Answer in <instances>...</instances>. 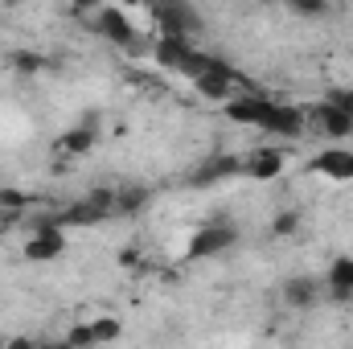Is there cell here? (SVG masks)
<instances>
[{
	"instance_id": "obj_17",
	"label": "cell",
	"mask_w": 353,
	"mask_h": 349,
	"mask_svg": "<svg viewBox=\"0 0 353 349\" xmlns=\"http://www.w3.org/2000/svg\"><path fill=\"white\" fill-rule=\"evenodd\" d=\"M8 66H12L17 74L33 79V74H46V70H50V58L37 54V50H12V54H8Z\"/></svg>"
},
{
	"instance_id": "obj_16",
	"label": "cell",
	"mask_w": 353,
	"mask_h": 349,
	"mask_svg": "<svg viewBox=\"0 0 353 349\" xmlns=\"http://www.w3.org/2000/svg\"><path fill=\"white\" fill-rule=\"evenodd\" d=\"M90 333H94V346H115L123 337V321L115 312H90Z\"/></svg>"
},
{
	"instance_id": "obj_20",
	"label": "cell",
	"mask_w": 353,
	"mask_h": 349,
	"mask_svg": "<svg viewBox=\"0 0 353 349\" xmlns=\"http://www.w3.org/2000/svg\"><path fill=\"white\" fill-rule=\"evenodd\" d=\"M29 206H33V193H25V189H17V185H0V214L25 218Z\"/></svg>"
},
{
	"instance_id": "obj_11",
	"label": "cell",
	"mask_w": 353,
	"mask_h": 349,
	"mask_svg": "<svg viewBox=\"0 0 353 349\" xmlns=\"http://www.w3.org/2000/svg\"><path fill=\"white\" fill-rule=\"evenodd\" d=\"M308 169L316 177H329V181H353V148L333 144V148L316 152V157L308 161Z\"/></svg>"
},
{
	"instance_id": "obj_7",
	"label": "cell",
	"mask_w": 353,
	"mask_h": 349,
	"mask_svg": "<svg viewBox=\"0 0 353 349\" xmlns=\"http://www.w3.org/2000/svg\"><path fill=\"white\" fill-rule=\"evenodd\" d=\"M283 169H288V148H279V144H263L243 157V177H251V181H275V177H283Z\"/></svg>"
},
{
	"instance_id": "obj_15",
	"label": "cell",
	"mask_w": 353,
	"mask_h": 349,
	"mask_svg": "<svg viewBox=\"0 0 353 349\" xmlns=\"http://www.w3.org/2000/svg\"><path fill=\"white\" fill-rule=\"evenodd\" d=\"M54 222H58V230H70V226H99V222H107V218L90 206L87 197H79V201H70L66 210H58Z\"/></svg>"
},
{
	"instance_id": "obj_10",
	"label": "cell",
	"mask_w": 353,
	"mask_h": 349,
	"mask_svg": "<svg viewBox=\"0 0 353 349\" xmlns=\"http://www.w3.org/2000/svg\"><path fill=\"white\" fill-rule=\"evenodd\" d=\"M189 58H193V41L189 37H152V50H148V62L152 66L181 74Z\"/></svg>"
},
{
	"instance_id": "obj_6",
	"label": "cell",
	"mask_w": 353,
	"mask_h": 349,
	"mask_svg": "<svg viewBox=\"0 0 353 349\" xmlns=\"http://www.w3.org/2000/svg\"><path fill=\"white\" fill-rule=\"evenodd\" d=\"M321 296H325V283H321L316 275H288V279L279 283V300H283V308H292V312L316 308Z\"/></svg>"
},
{
	"instance_id": "obj_4",
	"label": "cell",
	"mask_w": 353,
	"mask_h": 349,
	"mask_svg": "<svg viewBox=\"0 0 353 349\" xmlns=\"http://www.w3.org/2000/svg\"><path fill=\"white\" fill-rule=\"evenodd\" d=\"M201 33V12L185 0L173 4H152V37H189Z\"/></svg>"
},
{
	"instance_id": "obj_18",
	"label": "cell",
	"mask_w": 353,
	"mask_h": 349,
	"mask_svg": "<svg viewBox=\"0 0 353 349\" xmlns=\"http://www.w3.org/2000/svg\"><path fill=\"white\" fill-rule=\"evenodd\" d=\"M148 206V185H119L115 189V214H140Z\"/></svg>"
},
{
	"instance_id": "obj_24",
	"label": "cell",
	"mask_w": 353,
	"mask_h": 349,
	"mask_svg": "<svg viewBox=\"0 0 353 349\" xmlns=\"http://www.w3.org/2000/svg\"><path fill=\"white\" fill-rule=\"evenodd\" d=\"M144 263H148V259H144L136 247H123V251H119V267H123V271H140Z\"/></svg>"
},
{
	"instance_id": "obj_19",
	"label": "cell",
	"mask_w": 353,
	"mask_h": 349,
	"mask_svg": "<svg viewBox=\"0 0 353 349\" xmlns=\"http://www.w3.org/2000/svg\"><path fill=\"white\" fill-rule=\"evenodd\" d=\"M300 226H304V214H300V210H275L271 222H267V235H271V239H292Z\"/></svg>"
},
{
	"instance_id": "obj_12",
	"label": "cell",
	"mask_w": 353,
	"mask_h": 349,
	"mask_svg": "<svg viewBox=\"0 0 353 349\" xmlns=\"http://www.w3.org/2000/svg\"><path fill=\"white\" fill-rule=\"evenodd\" d=\"M239 173H243V157H210V161H201L189 173V185L193 189H205V185H218V181L239 177Z\"/></svg>"
},
{
	"instance_id": "obj_22",
	"label": "cell",
	"mask_w": 353,
	"mask_h": 349,
	"mask_svg": "<svg viewBox=\"0 0 353 349\" xmlns=\"http://www.w3.org/2000/svg\"><path fill=\"white\" fill-rule=\"evenodd\" d=\"M288 12H292V17L312 21V17H325V12H329V4H325V0H288Z\"/></svg>"
},
{
	"instance_id": "obj_1",
	"label": "cell",
	"mask_w": 353,
	"mask_h": 349,
	"mask_svg": "<svg viewBox=\"0 0 353 349\" xmlns=\"http://www.w3.org/2000/svg\"><path fill=\"white\" fill-rule=\"evenodd\" d=\"M234 243H239L234 222H230L226 214H218V218H205V222H197V226L189 230V239H185V247H181V259L185 263L218 259V255H226Z\"/></svg>"
},
{
	"instance_id": "obj_9",
	"label": "cell",
	"mask_w": 353,
	"mask_h": 349,
	"mask_svg": "<svg viewBox=\"0 0 353 349\" xmlns=\"http://www.w3.org/2000/svg\"><path fill=\"white\" fill-rule=\"evenodd\" d=\"M94 140H99V132H94V115H90V119L66 128V132L54 140V157H58V161H79V157H87L90 148H94Z\"/></svg>"
},
{
	"instance_id": "obj_26",
	"label": "cell",
	"mask_w": 353,
	"mask_h": 349,
	"mask_svg": "<svg viewBox=\"0 0 353 349\" xmlns=\"http://www.w3.org/2000/svg\"><path fill=\"white\" fill-rule=\"evenodd\" d=\"M41 349H70V346H66V341L58 337V341H41Z\"/></svg>"
},
{
	"instance_id": "obj_14",
	"label": "cell",
	"mask_w": 353,
	"mask_h": 349,
	"mask_svg": "<svg viewBox=\"0 0 353 349\" xmlns=\"http://www.w3.org/2000/svg\"><path fill=\"white\" fill-rule=\"evenodd\" d=\"M325 292H329V300H341V304H350L353 300V255H337V259L329 263V271H325Z\"/></svg>"
},
{
	"instance_id": "obj_23",
	"label": "cell",
	"mask_w": 353,
	"mask_h": 349,
	"mask_svg": "<svg viewBox=\"0 0 353 349\" xmlns=\"http://www.w3.org/2000/svg\"><path fill=\"white\" fill-rule=\"evenodd\" d=\"M321 103L337 107L341 115H350V119H353V87H333L329 94H325V99H321Z\"/></svg>"
},
{
	"instance_id": "obj_5",
	"label": "cell",
	"mask_w": 353,
	"mask_h": 349,
	"mask_svg": "<svg viewBox=\"0 0 353 349\" xmlns=\"http://www.w3.org/2000/svg\"><path fill=\"white\" fill-rule=\"evenodd\" d=\"M271 111H275V99L263 94V90H243V94H234L230 103H222V115H226L230 123H239V128H259V132L267 128Z\"/></svg>"
},
{
	"instance_id": "obj_21",
	"label": "cell",
	"mask_w": 353,
	"mask_h": 349,
	"mask_svg": "<svg viewBox=\"0 0 353 349\" xmlns=\"http://www.w3.org/2000/svg\"><path fill=\"white\" fill-rule=\"evenodd\" d=\"M62 341L70 349H94V333H90V321L83 317V321H70V329L62 333Z\"/></svg>"
},
{
	"instance_id": "obj_8",
	"label": "cell",
	"mask_w": 353,
	"mask_h": 349,
	"mask_svg": "<svg viewBox=\"0 0 353 349\" xmlns=\"http://www.w3.org/2000/svg\"><path fill=\"white\" fill-rule=\"evenodd\" d=\"M263 132L279 136V140H300V136L308 132V111H304V107H296V103L275 99V111H271V119H267Z\"/></svg>"
},
{
	"instance_id": "obj_2",
	"label": "cell",
	"mask_w": 353,
	"mask_h": 349,
	"mask_svg": "<svg viewBox=\"0 0 353 349\" xmlns=\"http://www.w3.org/2000/svg\"><path fill=\"white\" fill-rule=\"evenodd\" d=\"M62 255H66V235L58 230L54 214L37 218L25 230V239H21V259L25 263H54V259H62Z\"/></svg>"
},
{
	"instance_id": "obj_25",
	"label": "cell",
	"mask_w": 353,
	"mask_h": 349,
	"mask_svg": "<svg viewBox=\"0 0 353 349\" xmlns=\"http://www.w3.org/2000/svg\"><path fill=\"white\" fill-rule=\"evenodd\" d=\"M0 349H41V341H37V337H29V333H17V337H8Z\"/></svg>"
},
{
	"instance_id": "obj_13",
	"label": "cell",
	"mask_w": 353,
	"mask_h": 349,
	"mask_svg": "<svg viewBox=\"0 0 353 349\" xmlns=\"http://www.w3.org/2000/svg\"><path fill=\"white\" fill-rule=\"evenodd\" d=\"M308 123H316V132L329 136V140H337V144L353 136V119L350 115H341L337 107H329V103H316V107L308 111Z\"/></svg>"
},
{
	"instance_id": "obj_3",
	"label": "cell",
	"mask_w": 353,
	"mask_h": 349,
	"mask_svg": "<svg viewBox=\"0 0 353 349\" xmlns=\"http://www.w3.org/2000/svg\"><path fill=\"white\" fill-rule=\"evenodd\" d=\"M90 29H94L103 41H111L115 50H128V46H136L140 37H148V33L136 29L132 12H128L123 4H103V8H94V12H90Z\"/></svg>"
}]
</instances>
